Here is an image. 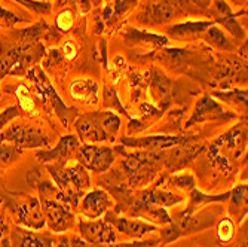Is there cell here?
<instances>
[{
    "label": "cell",
    "instance_id": "1",
    "mask_svg": "<svg viewBox=\"0 0 248 247\" xmlns=\"http://www.w3.org/2000/svg\"><path fill=\"white\" fill-rule=\"evenodd\" d=\"M52 182L58 188L57 198L69 206L72 210L79 207V201L85 191L91 186L89 171L78 161L75 165H69V161L46 164Z\"/></svg>",
    "mask_w": 248,
    "mask_h": 247
},
{
    "label": "cell",
    "instance_id": "2",
    "mask_svg": "<svg viewBox=\"0 0 248 247\" xmlns=\"http://www.w3.org/2000/svg\"><path fill=\"white\" fill-rule=\"evenodd\" d=\"M115 150L122 155L121 173L124 174L129 188H141L150 183L153 181V177L164 167L161 150L157 152L139 150L135 153H128L122 145L115 148Z\"/></svg>",
    "mask_w": 248,
    "mask_h": 247
},
{
    "label": "cell",
    "instance_id": "3",
    "mask_svg": "<svg viewBox=\"0 0 248 247\" xmlns=\"http://www.w3.org/2000/svg\"><path fill=\"white\" fill-rule=\"evenodd\" d=\"M221 214H223L221 207L210 206V204H207V207L198 209L192 214L177 213L171 220V223H168V225H165V228L161 230V241L162 244H170L185 235L208 230L216 225Z\"/></svg>",
    "mask_w": 248,
    "mask_h": 247
},
{
    "label": "cell",
    "instance_id": "4",
    "mask_svg": "<svg viewBox=\"0 0 248 247\" xmlns=\"http://www.w3.org/2000/svg\"><path fill=\"white\" fill-rule=\"evenodd\" d=\"M2 201L6 212L18 223V227L39 231L46 225L39 197L5 191L2 192Z\"/></svg>",
    "mask_w": 248,
    "mask_h": 247
},
{
    "label": "cell",
    "instance_id": "5",
    "mask_svg": "<svg viewBox=\"0 0 248 247\" xmlns=\"http://www.w3.org/2000/svg\"><path fill=\"white\" fill-rule=\"evenodd\" d=\"M27 76L33 82L37 94L42 99H45V101L52 107L54 114L58 116L61 124L64 127H70V124L78 116V110L75 107H69L61 100V97L55 91V88L52 86V83L49 82V79L46 78L45 72L42 70V67H39V66L31 67V69L27 72Z\"/></svg>",
    "mask_w": 248,
    "mask_h": 247
},
{
    "label": "cell",
    "instance_id": "6",
    "mask_svg": "<svg viewBox=\"0 0 248 247\" xmlns=\"http://www.w3.org/2000/svg\"><path fill=\"white\" fill-rule=\"evenodd\" d=\"M0 143H9L19 149H48L51 140L42 128L29 124H11L0 131Z\"/></svg>",
    "mask_w": 248,
    "mask_h": 247
},
{
    "label": "cell",
    "instance_id": "7",
    "mask_svg": "<svg viewBox=\"0 0 248 247\" xmlns=\"http://www.w3.org/2000/svg\"><path fill=\"white\" fill-rule=\"evenodd\" d=\"M75 160L83 165L88 171L95 174L107 173L116 161V150L108 146H100L93 143L80 145L75 153Z\"/></svg>",
    "mask_w": 248,
    "mask_h": 247
},
{
    "label": "cell",
    "instance_id": "8",
    "mask_svg": "<svg viewBox=\"0 0 248 247\" xmlns=\"http://www.w3.org/2000/svg\"><path fill=\"white\" fill-rule=\"evenodd\" d=\"M233 119H236V114L228 112L214 97L205 94L198 100L192 115L185 124V127L192 128L195 125L205 124V122H229Z\"/></svg>",
    "mask_w": 248,
    "mask_h": 247
},
{
    "label": "cell",
    "instance_id": "9",
    "mask_svg": "<svg viewBox=\"0 0 248 247\" xmlns=\"http://www.w3.org/2000/svg\"><path fill=\"white\" fill-rule=\"evenodd\" d=\"M193 137L190 136H174V134H153V136H144V137H132V136H124L121 137V145L124 148L129 149H139V150H149V152H157L165 150L178 145L189 143Z\"/></svg>",
    "mask_w": 248,
    "mask_h": 247
},
{
    "label": "cell",
    "instance_id": "10",
    "mask_svg": "<svg viewBox=\"0 0 248 247\" xmlns=\"http://www.w3.org/2000/svg\"><path fill=\"white\" fill-rule=\"evenodd\" d=\"M207 14L210 16H213V22L220 24L224 30H226L232 36V39L236 43L245 40V32L238 22V16L244 15L245 11H242L239 14H235L232 11V8L228 5L226 0H211V5H210V9L207 11Z\"/></svg>",
    "mask_w": 248,
    "mask_h": 247
},
{
    "label": "cell",
    "instance_id": "11",
    "mask_svg": "<svg viewBox=\"0 0 248 247\" xmlns=\"http://www.w3.org/2000/svg\"><path fill=\"white\" fill-rule=\"evenodd\" d=\"M78 230L85 241L94 246L113 244L118 241V234L113 225L103 219H80L78 222Z\"/></svg>",
    "mask_w": 248,
    "mask_h": 247
},
{
    "label": "cell",
    "instance_id": "12",
    "mask_svg": "<svg viewBox=\"0 0 248 247\" xmlns=\"http://www.w3.org/2000/svg\"><path fill=\"white\" fill-rule=\"evenodd\" d=\"M104 220L111 223L113 228L121 234L135 240H141L144 235L157 231L156 225H153V223L140 220L139 217H132V216H119L115 212H107Z\"/></svg>",
    "mask_w": 248,
    "mask_h": 247
},
{
    "label": "cell",
    "instance_id": "13",
    "mask_svg": "<svg viewBox=\"0 0 248 247\" xmlns=\"http://www.w3.org/2000/svg\"><path fill=\"white\" fill-rule=\"evenodd\" d=\"M80 146L79 137L73 136V134H67L60 139L55 148L48 149H40L36 152V158L43 164H51V163H64L70 161L75 158V153Z\"/></svg>",
    "mask_w": 248,
    "mask_h": 247
},
{
    "label": "cell",
    "instance_id": "14",
    "mask_svg": "<svg viewBox=\"0 0 248 247\" xmlns=\"http://www.w3.org/2000/svg\"><path fill=\"white\" fill-rule=\"evenodd\" d=\"M115 206L113 199L106 189L97 188L83 194L80 201V212L88 219H100Z\"/></svg>",
    "mask_w": 248,
    "mask_h": 247
},
{
    "label": "cell",
    "instance_id": "15",
    "mask_svg": "<svg viewBox=\"0 0 248 247\" xmlns=\"http://www.w3.org/2000/svg\"><path fill=\"white\" fill-rule=\"evenodd\" d=\"M175 15L174 6L168 0H152L146 3L141 12L137 15V21L146 27L162 26L171 21Z\"/></svg>",
    "mask_w": 248,
    "mask_h": 247
},
{
    "label": "cell",
    "instance_id": "16",
    "mask_svg": "<svg viewBox=\"0 0 248 247\" xmlns=\"http://www.w3.org/2000/svg\"><path fill=\"white\" fill-rule=\"evenodd\" d=\"M202 150H204V146H201V145L195 146V145H190V142L165 149V150H161L164 167H167L170 171L182 170Z\"/></svg>",
    "mask_w": 248,
    "mask_h": 247
},
{
    "label": "cell",
    "instance_id": "17",
    "mask_svg": "<svg viewBox=\"0 0 248 247\" xmlns=\"http://www.w3.org/2000/svg\"><path fill=\"white\" fill-rule=\"evenodd\" d=\"M149 97L157 104L156 107H159L162 112H165L172 103V81L165 73L157 70L156 67L152 69Z\"/></svg>",
    "mask_w": 248,
    "mask_h": 247
},
{
    "label": "cell",
    "instance_id": "18",
    "mask_svg": "<svg viewBox=\"0 0 248 247\" xmlns=\"http://www.w3.org/2000/svg\"><path fill=\"white\" fill-rule=\"evenodd\" d=\"M12 247H54L55 238L46 232H36L22 227H14L11 231Z\"/></svg>",
    "mask_w": 248,
    "mask_h": 247
},
{
    "label": "cell",
    "instance_id": "19",
    "mask_svg": "<svg viewBox=\"0 0 248 247\" xmlns=\"http://www.w3.org/2000/svg\"><path fill=\"white\" fill-rule=\"evenodd\" d=\"M73 124H75V130L79 136V140L86 142V143H93V145L108 142V137L101 130V127L97 124L91 112H89V114L78 115L76 119L73 121Z\"/></svg>",
    "mask_w": 248,
    "mask_h": 247
},
{
    "label": "cell",
    "instance_id": "20",
    "mask_svg": "<svg viewBox=\"0 0 248 247\" xmlns=\"http://www.w3.org/2000/svg\"><path fill=\"white\" fill-rule=\"evenodd\" d=\"M213 24H214L213 21H185L167 27L165 33L175 40L190 42L201 37Z\"/></svg>",
    "mask_w": 248,
    "mask_h": 247
},
{
    "label": "cell",
    "instance_id": "21",
    "mask_svg": "<svg viewBox=\"0 0 248 247\" xmlns=\"http://www.w3.org/2000/svg\"><path fill=\"white\" fill-rule=\"evenodd\" d=\"M70 96L83 104H97L100 101V85L89 78L78 79L70 85Z\"/></svg>",
    "mask_w": 248,
    "mask_h": 247
},
{
    "label": "cell",
    "instance_id": "22",
    "mask_svg": "<svg viewBox=\"0 0 248 247\" xmlns=\"http://www.w3.org/2000/svg\"><path fill=\"white\" fill-rule=\"evenodd\" d=\"M94 119L97 121V124L101 127V130L106 132V136L108 137V142H115L118 134H119V130H121V125H122V121H121V116L116 114L113 110H97V112H91Z\"/></svg>",
    "mask_w": 248,
    "mask_h": 247
},
{
    "label": "cell",
    "instance_id": "23",
    "mask_svg": "<svg viewBox=\"0 0 248 247\" xmlns=\"http://www.w3.org/2000/svg\"><path fill=\"white\" fill-rule=\"evenodd\" d=\"M125 42L129 45H153V47H165L168 45V37L162 34H156L149 30L128 27V30L124 34Z\"/></svg>",
    "mask_w": 248,
    "mask_h": 247
},
{
    "label": "cell",
    "instance_id": "24",
    "mask_svg": "<svg viewBox=\"0 0 248 247\" xmlns=\"http://www.w3.org/2000/svg\"><path fill=\"white\" fill-rule=\"evenodd\" d=\"M204 40L210 45V47L218 49V51H223V52H235L236 51V47L238 43L229 37V34L221 30L218 26L213 24L204 34H202Z\"/></svg>",
    "mask_w": 248,
    "mask_h": 247
},
{
    "label": "cell",
    "instance_id": "25",
    "mask_svg": "<svg viewBox=\"0 0 248 247\" xmlns=\"http://www.w3.org/2000/svg\"><path fill=\"white\" fill-rule=\"evenodd\" d=\"M140 195L143 197V199L149 201V203L157 204V206L165 207V209L177 206V204L183 203V201H185V198L182 195L171 192V191H167V189H161L157 186L146 189V191H140Z\"/></svg>",
    "mask_w": 248,
    "mask_h": 247
},
{
    "label": "cell",
    "instance_id": "26",
    "mask_svg": "<svg viewBox=\"0 0 248 247\" xmlns=\"http://www.w3.org/2000/svg\"><path fill=\"white\" fill-rule=\"evenodd\" d=\"M229 195L231 192H224V194H217V195H208V194H204L201 192L199 189L193 188L190 191V201L187 207L180 212V214H192L193 212H196L198 209L204 207L207 204H211V203H226V201L229 199Z\"/></svg>",
    "mask_w": 248,
    "mask_h": 247
},
{
    "label": "cell",
    "instance_id": "27",
    "mask_svg": "<svg viewBox=\"0 0 248 247\" xmlns=\"http://www.w3.org/2000/svg\"><path fill=\"white\" fill-rule=\"evenodd\" d=\"M210 96L233 106L241 114L247 115V89H239V88L221 89V91H211Z\"/></svg>",
    "mask_w": 248,
    "mask_h": 247
},
{
    "label": "cell",
    "instance_id": "28",
    "mask_svg": "<svg viewBox=\"0 0 248 247\" xmlns=\"http://www.w3.org/2000/svg\"><path fill=\"white\" fill-rule=\"evenodd\" d=\"M231 201V207L229 212L232 217L236 222H242L244 217L247 216V183L238 185L231 191L229 199Z\"/></svg>",
    "mask_w": 248,
    "mask_h": 247
},
{
    "label": "cell",
    "instance_id": "29",
    "mask_svg": "<svg viewBox=\"0 0 248 247\" xmlns=\"http://www.w3.org/2000/svg\"><path fill=\"white\" fill-rule=\"evenodd\" d=\"M18 57H19V45L18 43L15 47H11L8 49L2 48V54H0V81L11 75L12 69L18 61Z\"/></svg>",
    "mask_w": 248,
    "mask_h": 247
},
{
    "label": "cell",
    "instance_id": "30",
    "mask_svg": "<svg viewBox=\"0 0 248 247\" xmlns=\"http://www.w3.org/2000/svg\"><path fill=\"white\" fill-rule=\"evenodd\" d=\"M22 149L9 145V143H0V168H6L12 164H15L21 156H22Z\"/></svg>",
    "mask_w": 248,
    "mask_h": 247
},
{
    "label": "cell",
    "instance_id": "31",
    "mask_svg": "<svg viewBox=\"0 0 248 247\" xmlns=\"http://www.w3.org/2000/svg\"><path fill=\"white\" fill-rule=\"evenodd\" d=\"M104 106H106V109L113 110V112H119V114H122V115H125V116H128L131 119L128 110L125 109V106L119 100L118 91L113 86H106L104 88Z\"/></svg>",
    "mask_w": 248,
    "mask_h": 247
},
{
    "label": "cell",
    "instance_id": "32",
    "mask_svg": "<svg viewBox=\"0 0 248 247\" xmlns=\"http://www.w3.org/2000/svg\"><path fill=\"white\" fill-rule=\"evenodd\" d=\"M164 181L167 182V185L170 188H174V189H180V191H192L195 188V179L192 174L189 173H183V174H174L168 179L164 177Z\"/></svg>",
    "mask_w": 248,
    "mask_h": 247
},
{
    "label": "cell",
    "instance_id": "33",
    "mask_svg": "<svg viewBox=\"0 0 248 247\" xmlns=\"http://www.w3.org/2000/svg\"><path fill=\"white\" fill-rule=\"evenodd\" d=\"M18 100H19V109L24 110V112H29V114H36V106H34V101L30 96V91L26 85H16L12 91Z\"/></svg>",
    "mask_w": 248,
    "mask_h": 247
},
{
    "label": "cell",
    "instance_id": "34",
    "mask_svg": "<svg viewBox=\"0 0 248 247\" xmlns=\"http://www.w3.org/2000/svg\"><path fill=\"white\" fill-rule=\"evenodd\" d=\"M235 235V222L231 217H220L217 225V237L220 243H229Z\"/></svg>",
    "mask_w": 248,
    "mask_h": 247
},
{
    "label": "cell",
    "instance_id": "35",
    "mask_svg": "<svg viewBox=\"0 0 248 247\" xmlns=\"http://www.w3.org/2000/svg\"><path fill=\"white\" fill-rule=\"evenodd\" d=\"M15 2L36 15H49L52 9V5L46 0H15Z\"/></svg>",
    "mask_w": 248,
    "mask_h": 247
},
{
    "label": "cell",
    "instance_id": "36",
    "mask_svg": "<svg viewBox=\"0 0 248 247\" xmlns=\"http://www.w3.org/2000/svg\"><path fill=\"white\" fill-rule=\"evenodd\" d=\"M57 30L58 32H70L75 26V16L70 9H64L62 12L58 14L57 16Z\"/></svg>",
    "mask_w": 248,
    "mask_h": 247
},
{
    "label": "cell",
    "instance_id": "37",
    "mask_svg": "<svg viewBox=\"0 0 248 247\" xmlns=\"http://www.w3.org/2000/svg\"><path fill=\"white\" fill-rule=\"evenodd\" d=\"M140 110H141V115H143V118L146 121L157 119V118H161L164 115V112L159 107H156L155 104H152V103H143L140 106Z\"/></svg>",
    "mask_w": 248,
    "mask_h": 247
},
{
    "label": "cell",
    "instance_id": "38",
    "mask_svg": "<svg viewBox=\"0 0 248 247\" xmlns=\"http://www.w3.org/2000/svg\"><path fill=\"white\" fill-rule=\"evenodd\" d=\"M139 0H118L115 3V8H113V19H118L121 18L122 15H125L129 9H132L135 5H137Z\"/></svg>",
    "mask_w": 248,
    "mask_h": 247
},
{
    "label": "cell",
    "instance_id": "39",
    "mask_svg": "<svg viewBox=\"0 0 248 247\" xmlns=\"http://www.w3.org/2000/svg\"><path fill=\"white\" fill-rule=\"evenodd\" d=\"M21 21H24V18H21L19 15L5 9L3 6H0V22H2V24H5L8 27H14L15 24H18V22H21Z\"/></svg>",
    "mask_w": 248,
    "mask_h": 247
},
{
    "label": "cell",
    "instance_id": "40",
    "mask_svg": "<svg viewBox=\"0 0 248 247\" xmlns=\"http://www.w3.org/2000/svg\"><path fill=\"white\" fill-rule=\"evenodd\" d=\"M157 244V240H146V241H132V243H113V244H101L94 247H153Z\"/></svg>",
    "mask_w": 248,
    "mask_h": 247
},
{
    "label": "cell",
    "instance_id": "41",
    "mask_svg": "<svg viewBox=\"0 0 248 247\" xmlns=\"http://www.w3.org/2000/svg\"><path fill=\"white\" fill-rule=\"evenodd\" d=\"M62 54L67 60H73L78 55V47L72 40H67L62 45Z\"/></svg>",
    "mask_w": 248,
    "mask_h": 247
},
{
    "label": "cell",
    "instance_id": "42",
    "mask_svg": "<svg viewBox=\"0 0 248 247\" xmlns=\"http://www.w3.org/2000/svg\"><path fill=\"white\" fill-rule=\"evenodd\" d=\"M189 2L192 5H195L198 8V11H202V12H207L211 5V0H189Z\"/></svg>",
    "mask_w": 248,
    "mask_h": 247
},
{
    "label": "cell",
    "instance_id": "43",
    "mask_svg": "<svg viewBox=\"0 0 248 247\" xmlns=\"http://www.w3.org/2000/svg\"><path fill=\"white\" fill-rule=\"evenodd\" d=\"M8 230H9V227H8L6 220H5V216H3V214H0V241H2V238L6 235Z\"/></svg>",
    "mask_w": 248,
    "mask_h": 247
},
{
    "label": "cell",
    "instance_id": "44",
    "mask_svg": "<svg viewBox=\"0 0 248 247\" xmlns=\"http://www.w3.org/2000/svg\"><path fill=\"white\" fill-rule=\"evenodd\" d=\"M79 11L80 14H88L91 11V0H79Z\"/></svg>",
    "mask_w": 248,
    "mask_h": 247
},
{
    "label": "cell",
    "instance_id": "45",
    "mask_svg": "<svg viewBox=\"0 0 248 247\" xmlns=\"http://www.w3.org/2000/svg\"><path fill=\"white\" fill-rule=\"evenodd\" d=\"M57 247H72V246H70L69 238H67V237H62V238H60V240H58Z\"/></svg>",
    "mask_w": 248,
    "mask_h": 247
},
{
    "label": "cell",
    "instance_id": "46",
    "mask_svg": "<svg viewBox=\"0 0 248 247\" xmlns=\"http://www.w3.org/2000/svg\"><path fill=\"white\" fill-rule=\"evenodd\" d=\"M0 247H12V243H11V237L6 234L3 238H2V241H0Z\"/></svg>",
    "mask_w": 248,
    "mask_h": 247
},
{
    "label": "cell",
    "instance_id": "47",
    "mask_svg": "<svg viewBox=\"0 0 248 247\" xmlns=\"http://www.w3.org/2000/svg\"><path fill=\"white\" fill-rule=\"evenodd\" d=\"M101 2H103V0H91V5L98 6V5H101Z\"/></svg>",
    "mask_w": 248,
    "mask_h": 247
},
{
    "label": "cell",
    "instance_id": "48",
    "mask_svg": "<svg viewBox=\"0 0 248 247\" xmlns=\"http://www.w3.org/2000/svg\"><path fill=\"white\" fill-rule=\"evenodd\" d=\"M65 2H70V0H58V6H62V3Z\"/></svg>",
    "mask_w": 248,
    "mask_h": 247
},
{
    "label": "cell",
    "instance_id": "49",
    "mask_svg": "<svg viewBox=\"0 0 248 247\" xmlns=\"http://www.w3.org/2000/svg\"><path fill=\"white\" fill-rule=\"evenodd\" d=\"M0 188H2V181H0Z\"/></svg>",
    "mask_w": 248,
    "mask_h": 247
}]
</instances>
